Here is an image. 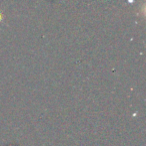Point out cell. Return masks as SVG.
Here are the masks:
<instances>
[{"label":"cell","mask_w":146,"mask_h":146,"mask_svg":"<svg viewBox=\"0 0 146 146\" xmlns=\"http://www.w3.org/2000/svg\"><path fill=\"white\" fill-rule=\"evenodd\" d=\"M2 18H3V17H2V15L0 14V20H2Z\"/></svg>","instance_id":"6da1fadb"}]
</instances>
